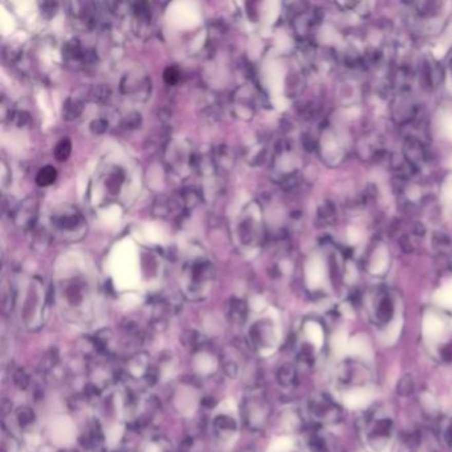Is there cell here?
<instances>
[{
  "mask_svg": "<svg viewBox=\"0 0 452 452\" xmlns=\"http://www.w3.org/2000/svg\"><path fill=\"white\" fill-rule=\"evenodd\" d=\"M397 391L402 397H407L412 394V391H414V381H412L411 375H405L399 381L398 385H397Z\"/></svg>",
  "mask_w": 452,
  "mask_h": 452,
  "instance_id": "8",
  "label": "cell"
},
{
  "mask_svg": "<svg viewBox=\"0 0 452 452\" xmlns=\"http://www.w3.org/2000/svg\"><path fill=\"white\" fill-rule=\"evenodd\" d=\"M15 382L17 383V386H20L22 389H26V386L28 385V376L23 371H17L15 374Z\"/></svg>",
  "mask_w": 452,
  "mask_h": 452,
  "instance_id": "14",
  "label": "cell"
},
{
  "mask_svg": "<svg viewBox=\"0 0 452 452\" xmlns=\"http://www.w3.org/2000/svg\"><path fill=\"white\" fill-rule=\"evenodd\" d=\"M392 313H394V307H392L391 300L389 297H383L376 308V317L381 323L387 324L391 319Z\"/></svg>",
  "mask_w": 452,
  "mask_h": 452,
  "instance_id": "2",
  "label": "cell"
},
{
  "mask_svg": "<svg viewBox=\"0 0 452 452\" xmlns=\"http://www.w3.org/2000/svg\"><path fill=\"white\" fill-rule=\"evenodd\" d=\"M310 410L318 419H323V421L335 422L337 418L340 417L338 408L335 407L334 403L332 401H329L328 398H321L319 401H314Z\"/></svg>",
  "mask_w": 452,
  "mask_h": 452,
  "instance_id": "1",
  "label": "cell"
},
{
  "mask_svg": "<svg viewBox=\"0 0 452 452\" xmlns=\"http://www.w3.org/2000/svg\"><path fill=\"white\" fill-rule=\"evenodd\" d=\"M442 357L443 360L447 361V362H452V341L443 346Z\"/></svg>",
  "mask_w": 452,
  "mask_h": 452,
  "instance_id": "15",
  "label": "cell"
},
{
  "mask_svg": "<svg viewBox=\"0 0 452 452\" xmlns=\"http://www.w3.org/2000/svg\"><path fill=\"white\" fill-rule=\"evenodd\" d=\"M231 316L234 317V319H243V317L246 316V307L243 305V303H240V301H234L232 303Z\"/></svg>",
  "mask_w": 452,
  "mask_h": 452,
  "instance_id": "11",
  "label": "cell"
},
{
  "mask_svg": "<svg viewBox=\"0 0 452 452\" xmlns=\"http://www.w3.org/2000/svg\"><path fill=\"white\" fill-rule=\"evenodd\" d=\"M82 111V104L81 102L76 101V100H68L65 104H64L63 108V116L65 120L70 121L77 118L81 114Z\"/></svg>",
  "mask_w": 452,
  "mask_h": 452,
  "instance_id": "4",
  "label": "cell"
},
{
  "mask_svg": "<svg viewBox=\"0 0 452 452\" xmlns=\"http://www.w3.org/2000/svg\"><path fill=\"white\" fill-rule=\"evenodd\" d=\"M106 127H108V122L104 120H96L92 122V130L97 134L104 133L105 130H106Z\"/></svg>",
  "mask_w": 452,
  "mask_h": 452,
  "instance_id": "13",
  "label": "cell"
},
{
  "mask_svg": "<svg viewBox=\"0 0 452 452\" xmlns=\"http://www.w3.org/2000/svg\"><path fill=\"white\" fill-rule=\"evenodd\" d=\"M376 434L378 435H389L390 430H391V422L387 421V419H383L376 423Z\"/></svg>",
  "mask_w": 452,
  "mask_h": 452,
  "instance_id": "12",
  "label": "cell"
},
{
  "mask_svg": "<svg viewBox=\"0 0 452 452\" xmlns=\"http://www.w3.org/2000/svg\"><path fill=\"white\" fill-rule=\"evenodd\" d=\"M17 421H19L20 426H28L33 421V412L31 410H28L27 407L22 408V410L17 412Z\"/></svg>",
  "mask_w": 452,
  "mask_h": 452,
  "instance_id": "9",
  "label": "cell"
},
{
  "mask_svg": "<svg viewBox=\"0 0 452 452\" xmlns=\"http://www.w3.org/2000/svg\"><path fill=\"white\" fill-rule=\"evenodd\" d=\"M57 178V171L53 166H45L39 171L37 177H36V183L41 187L51 186Z\"/></svg>",
  "mask_w": 452,
  "mask_h": 452,
  "instance_id": "3",
  "label": "cell"
},
{
  "mask_svg": "<svg viewBox=\"0 0 452 452\" xmlns=\"http://www.w3.org/2000/svg\"><path fill=\"white\" fill-rule=\"evenodd\" d=\"M163 79L164 81H166V84H168V85H174V84H177L178 82V80H179V70L174 67L167 68L163 73Z\"/></svg>",
  "mask_w": 452,
  "mask_h": 452,
  "instance_id": "10",
  "label": "cell"
},
{
  "mask_svg": "<svg viewBox=\"0 0 452 452\" xmlns=\"http://www.w3.org/2000/svg\"><path fill=\"white\" fill-rule=\"evenodd\" d=\"M296 376H297L296 375V370H294L292 366H289V365H285V366H282L281 369L278 370V374H277L278 382L284 386L294 385V382H296Z\"/></svg>",
  "mask_w": 452,
  "mask_h": 452,
  "instance_id": "5",
  "label": "cell"
},
{
  "mask_svg": "<svg viewBox=\"0 0 452 452\" xmlns=\"http://www.w3.org/2000/svg\"><path fill=\"white\" fill-rule=\"evenodd\" d=\"M70 152H72V143L69 139H61L54 147V157L57 161H65L70 155Z\"/></svg>",
  "mask_w": 452,
  "mask_h": 452,
  "instance_id": "6",
  "label": "cell"
},
{
  "mask_svg": "<svg viewBox=\"0 0 452 452\" xmlns=\"http://www.w3.org/2000/svg\"><path fill=\"white\" fill-rule=\"evenodd\" d=\"M235 428H236V426H235V422L232 421L231 418L220 417L215 421L216 432L221 434V435H225V434H228V432H232Z\"/></svg>",
  "mask_w": 452,
  "mask_h": 452,
  "instance_id": "7",
  "label": "cell"
},
{
  "mask_svg": "<svg viewBox=\"0 0 452 452\" xmlns=\"http://www.w3.org/2000/svg\"><path fill=\"white\" fill-rule=\"evenodd\" d=\"M446 440H447V443H448L449 446H452V422H451V424H449L448 428H447V431H446Z\"/></svg>",
  "mask_w": 452,
  "mask_h": 452,
  "instance_id": "16",
  "label": "cell"
}]
</instances>
